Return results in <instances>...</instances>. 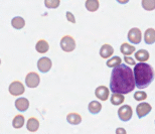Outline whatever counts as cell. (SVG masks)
I'll list each match as a JSON object with an SVG mask.
<instances>
[{"instance_id":"22","label":"cell","mask_w":155,"mask_h":134,"mask_svg":"<svg viewBox=\"0 0 155 134\" xmlns=\"http://www.w3.org/2000/svg\"><path fill=\"white\" fill-rule=\"evenodd\" d=\"M67 121L70 124H72V125H78V124H80L81 122H82V117H81L80 114L74 113L73 112V113L68 114Z\"/></svg>"},{"instance_id":"23","label":"cell","mask_w":155,"mask_h":134,"mask_svg":"<svg viewBox=\"0 0 155 134\" xmlns=\"http://www.w3.org/2000/svg\"><path fill=\"white\" fill-rule=\"evenodd\" d=\"M24 121L25 120H24L23 115L18 114L13 118V120H12V126H13L15 129H19L24 125Z\"/></svg>"},{"instance_id":"11","label":"cell","mask_w":155,"mask_h":134,"mask_svg":"<svg viewBox=\"0 0 155 134\" xmlns=\"http://www.w3.org/2000/svg\"><path fill=\"white\" fill-rule=\"evenodd\" d=\"M15 108L19 112H25L29 108V101L23 97L17 98L15 101Z\"/></svg>"},{"instance_id":"2","label":"cell","mask_w":155,"mask_h":134,"mask_svg":"<svg viewBox=\"0 0 155 134\" xmlns=\"http://www.w3.org/2000/svg\"><path fill=\"white\" fill-rule=\"evenodd\" d=\"M134 76L138 89H145L153 82L155 73L153 68L146 63H139L134 67Z\"/></svg>"},{"instance_id":"8","label":"cell","mask_w":155,"mask_h":134,"mask_svg":"<svg viewBox=\"0 0 155 134\" xmlns=\"http://www.w3.org/2000/svg\"><path fill=\"white\" fill-rule=\"evenodd\" d=\"M52 67V62L51 59L42 57L38 61V69L40 73H48Z\"/></svg>"},{"instance_id":"31","label":"cell","mask_w":155,"mask_h":134,"mask_svg":"<svg viewBox=\"0 0 155 134\" xmlns=\"http://www.w3.org/2000/svg\"><path fill=\"white\" fill-rule=\"evenodd\" d=\"M116 1L118 2V3H120V4H127L130 0H116Z\"/></svg>"},{"instance_id":"6","label":"cell","mask_w":155,"mask_h":134,"mask_svg":"<svg viewBox=\"0 0 155 134\" xmlns=\"http://www.w3.org/2000/svg\"><path fill=\"white\" fill-rule=\"evenodd\" d=\"M40 83V77L35 72H30L25 77V85L28 88H36Z\"/></svg>"},{"instance_id":"14","label":"cell","mask_w":155,"mask_h":134,"mask_svg":"<svg viewBox=\"0 0 155 134\" xmlns=\"http://www.w3.org/2000/svg\"><path fill=\"white\" fill-rule=\"evenodd\" d=\"M144 42L146 45H153L155 42V29L147 28L144 32Z\"/></svg>"},{"instance_id":"13","label":"cell","mask_w":155,"mask_h":134,"mask_svg":"<svg viewBox=\"0 0 155 134\" xmlns=\"http://www.w3.org/2000/svg\"><path fill=\"white\" fill-rule=\"evenodd\" d=\"M26 128L30 132H36L39 128V121L35 117H30L26 122Z\"/></svg>"},{"instance_id":"18","label":"cell","mask_w":155,"mask_h":134,"mask_svg":"<svg viewBox=\"0 0 155 134\" xmlns=\"http://www.w3.org/2000/svg\"><path fill=\"white\" fill-rule=\"evenodd\" d=\"M135 46L129 45L128 42H124L120 46V52H122L124 55H131L135 52Z\"/></svg>"},{"instance_id":"12","label":"cell","mask_w":155,"mask_h":134,"mask_svg":"<svg viewBox=\"0 0 155 134\" xmlns=\"http://www.w3.org/2000/svg\"><path fill=\"white\" fill-rule=\"evenodd\" d=\"M114 54V49L111 45L105 43L101 46L100 49V55L103 59H109L110 57H112Z\"/></svg>"},{"instance_id":"25","label":"cell","mask_w":155,"mask_h":134,"mask_svg":"<svg viewBox=\"0 0 155 134\" xmlns=\"http://www.w3.org/2000/svg\"><path fill=\"white\" fill-rule=\"evenodd\" d=\"M122 64V60H121V58L120 57H113V58H111L110 60H108L107 61V67H109V68H116L118 66H120V65Z\"/></svg>"},{"instance_id":"29","label":"cell","mask_w":155,"mask_h":134,"mask_svg":"<svg viewBox=\"0 0 155 134\" xmlns=\"http://www.w3.org/2000/svg\"><path fill=\"white\" fill-rule=\"evenodd\" d=\"M124 61H125V63L127 65H136L134 59H132L131 57H128V55H125V58H124Z\"/></svg>"},{"instance_id":"3","label":"cell","mask_w":155,"mask_h":134,"mask_svg":"<svg viewBox=\"0 0 155 134\" xmlns=\"http://www.w3.org/2000/svg\"><path fill=\"white\" fill-rule=\"evenodd\" d=\"M61 48L64 52H71L76 49V40L73 36L64 35L61 39Z\"/></svg>"},{"instance_id":"24","label":"cell","mask_w":155,"mask_h":134,"mask_svg":"<svg viewBox=\"0 0 155 134\" xmlns=\"http://www.w3.org/2000/svg\"><path fill=\"white\" fill-rule=\"evenodd\" d=\"M141 4L146 11H153L155 9V0H142Z\"/></svg>"},{"instance_id":"10","label":"cell","mask_w":155,"mask_h":134,"mask_svg":"<svg viewBox=\"0 0 155 134\" xmlns=\"http://www.w3.org/2000/svg\"><path fill=\"white\" fill-rule=\"evenodd\" d=\"M95 95L99 100L107 101L109 98V89L106 86H99L95 90Z\"/></svg>"},{"instance_id":"16","label":"cell","mask_w":155,"mask_h":134,"mask_svg":"<svg viewBox=\"0 0 155 134\" xmlns=\"http://www.w3.org/2000/svg\"><path fill=\"white\" fill-rule=\"evenodd\" d=\"M35 49H36V52H39V54H45V52H48L49 49L48 42L45 39L38 40L35 45Z\"/></svg>"},{"instance_id":"9","label":"cell","mask_w":155,"mask_h":134,"mask_svg":"<svg viewBox=\"0 0 155 134\" xmlns=\"http://www.w3.org/2000/svg\"><path fill=\"white\" fill-rule=\"evenodd\" d=\"M152 110V107L149 103H145V102H142L140 104L137 105L136 107V113H137V116L138 118H143L145 117L146 115H148Z\"/></svg>"},{"instance_id":"4","label":"cell","mask_w":155,"mask_h":134,"mask_svg":"<svg viewBox=\"0 0 155 134\" xmlns=\"http://www.w3.org/2000/svg\"><path fill=\"white\" fill-rule=\"evenodd\" d=\"M133 109L130 105H123L118 109V116L123 122H127L132 118Z\"/></svg>"},{"instance_id":"15","label":"cell","mask_w":155,"mask_h":134,"mask_svg":"<svg viewBox=\"0 0 155 134\" xmlns=\"http://www.w3.org/2000/svg\"><path fill=\"white\" fill-rule=\"evenodd\" d=\"M150 55L146 49H139L135 52V59L139 63H146L149 60Z\"/></svg>"},{"instance_id":"27","label":"cell","mask_w":155,"mask_h":134,"mask_svg":"<svg viewBox=\"0 0 155 134\" xmlns=\"http://www.w3.org/2000/svg\"><path fill=\"white\" fill-rule=\"evenodd\" d=\"M147 98V94L144 91H137L134 94V99L136 101H144Z\"/></svg>"},{"instance_id":"17","label":"cell","mask_w":155,"mask_h":134,"mask_svg":"<svg viewBox=\"0 0 155 134\" xmlns=\"http://www.w3.org/2000/svg\"><path fill=\"white\" fill-rule=\"evenodd\" d=\"M11 25L13 28L19 30V29H22L24 26H25V20H24L23 17L21 16H15L12 18L11 20Z\"/></svg>"},{"instance_id":"1","label":"cell","mask_w":155,"mask_h":134,"mask_svg":"<svg viewBox=\"0 0 155 134\" xmlns=\"http://www.w3.org/2000/svg\"><path fill=\"white\" fill-rule=\"evenodd\" d=\"M136 82L134 72L127 65H122L113 69L110 78V90L112 93L129 94L135 89Z\"/></svg>"},{"instance_id":"28","label":"cell","mask_w":155,"mask_h":134,"mask_svg":"<svg viewBox=\"0 0 155 134\" xmlns=\"http://www.w3.org/2000/svg\"><path fill=\"white\" fill-rule=\"evenodd\" d=\"M66 16H67V19H68V21H69V22L73 23V24H75V23H76V18H75V15H74L71 11H67Z\"/></svg>"},{"instance_id":"21","label":"cell","mask_w":155,"mask_h":134,"mask_svg":"<svg viewBox=\"0 0 155 134\" xmlns=\"http://www.w3.org/2000/svg\"><path fill=\"white\" fill-rule=\"evenodd\" d=\"M88 109H89L90 113L98 114V113H100L101 110H102V104L98 101H92V102L89 103Z\"/></svg>"},{"instance_id":"19","label":"cell","mask_w":155,"mask_h":134,"mask_svg":"<svg viewBox=\"0 0 155 134\" xmlns=\"http://www.w3.org/2000/svg\"><path fill=\"white\" fill-rule=\"evenodd\" d=\"M85 6L88 11L95 12L100 7V2H99V0H86Z\"/></svg>"},{"instance_id":"5","label":"cell","mask_w":155,"mask_h":134,"mask_svg":"<svg viewBox=\"0 0 155 134\" xmlns=\"http://www.w3.org/2000/svg\"><path fill=\"white\" fill-rule=\"evenodd\" d=\"M8 91L12 96H21L25 91L24 85L20 81H13L8 87Z\"/></svg>"},{"instance_id":"20","label":"cell","mask_w":155,"mask_h":134,"mask_svg":"<svg viewBox=\"0 0 155 134\" xmlns=\"http://www.w3.org/2000/svg\"><path fill=\"white\" fill-rule=\"evenodd\" d=\"M110 101L113 105L119 106L124 103V101H125V97H124L123 94H120V93H113L112 96L110 97Z\"/></svg>"},{"instance_id":"7","label":"cell","mask_w":155,"mask_h":134,"mask_svg":"<svg viewBox=\"0 0 155 134\" xmlns=\"http://www.w3.org/2000/svg\"><path fill=\"white\" fill-rule=\"evenodd\" d=\"M128 40L134 45H139L142 39V32L137 27H133L128 32Z\"/></svg>"},{"instance_id":"26","label":"cell","mask_w":155,"mask_h":134,"mask_svg":"<svg viewBox=\"0 0 155 134\" xmlns=\"http://www.w3.org/2000/svg\"><path fill=\"white\" fill-rule=\"evenodd\" d=\"M61 4V0H45V5L48 9H55Z\"/></svg>"},{"instance_id":"30","label":"cell","mask_w":155,"mask_h":134,"mask_svg":"<svg viewBox=\"0 0 155 134\" xmlns=\"http://www.w3.org/2000/svg\"><path fill=\"white\" fill-rule=\"evenodd\" d=\"M116 134H127V132L123 127H118L116 129Z\"/></svg>"}]
</instances>
